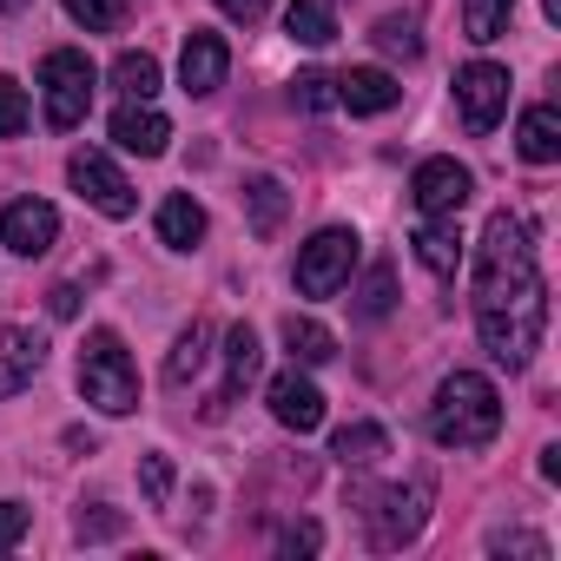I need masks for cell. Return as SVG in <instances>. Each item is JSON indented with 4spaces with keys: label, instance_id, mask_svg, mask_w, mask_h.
Wrapping results in <instances>:
<instances>
[{
    "label": "cell",
    "instance_id": "28",
    "mask_svg": "<svg viewBox=\"0 0 561 561\" xmlns=\"http://www.w3.org/2000/svg\"><path fill=\"white\" fill-rule=\"evenodd\" d=\"M27 119H34V106H27L21 80H14V73H0V139H21Z\"/></svg>",
    "mask_w": 561,
    "mask_h": 561
},
{
    "label": "cell",
    "instance_id": "20",
    "mask_svg": "<svg viewBox=\"0 0 561 561\" xmlns=\"http://www.w3.org/2000/svg\"><path fill=\"white\" fill-rule=\"evenodd\" d=\"M331 456H337L344 469H364V462L390 456V430H383V423H351V430L331 436Z\"/></svg>",
    "mask_w": 561,
    "mask_h": 561
},
{
    "label": "cell",
    "instance_id": "7",
    "mask_svg": "<svg viewBox=\"0 0 561 561\" xmlns=\"http://www.w3.org/2000/svg\"><path fill=\"white\" fill-rule=\"evenodd\" d=\"M67 179H73V192H80L93 211H106V218H133V211H139V192H133V179H126V172H119L106 152H93V146L67 159Z\"/></svg>",
    "mask_w": 561,
    "mask_h": 561
},
{
    "label": "cell",
    "instance_id": "1",
    "mask_svg": "<svg viewBox=\"0 0 561 561\" xmlns=\"http://www.w3.org/2000/svg\"><path fill=\"white\" fill-rule=\"evenodd\" d=\"M476 331L502 370H528L548 331V285L515 211H489L476 244Z\"/></svg>",
    "mask_w": 561,
    "mask_h": 561
},
{
    "label": "cell",
    "instance_id": "6",
    "mask_svg": "<svg viewBox=\"0 0 561 561\" xmlns=\"http://www.w3.org/2000/svg\"><path fill=\"white\" fill-rule=\"evenodd\" d=\"M430 476H416V482H397V489H377V495H364V522H370V541L377 548H403V541H416L423 535V522H430Z\"/></svg>",
    "mask_w": 561,
    "mask_h": 561
},
{
    "label": "cell",
    "instance_id": "40",
    "mask_svg": "<svg viewBox=\"0 0 561 561\" xmlns=\"http://www.w3.org/2000/svg\"><path fill=\"white\" fill-rule=\"evenodd\" d=\"M27 8V0H0V14H21Z\"/></svg>",
    "mask_w": 561,
    "mask_h": 561
},
{
    "label": "cell",
    "instance_id": "12",
    "mask_svg": "<svg viewBox=\"0 0 561 561\" xmlns=\"http://www.w3.org/2000/svg\"><path fill=\"white\" fill-rule=\"evenodd\" d=\"M225 73H231V47L218 34H205V27H192L185 34V54H179V87L205 100V93L225 87Z\"/></svg>",
    "mask_w": 561,
    "mask_h": 561
},
{
    "label": "cell",
    "instance_id": "10",
    "mask_svg": "<svg viewBox=\"0 0 561 561\" xmlns=\"http://www.w3.org/2000/svg\"><path fill=\"white\" fill-rule=\"evenodd\" d=\"M469 192H476V179H469V165H456V159H423V165L410 172V198H416V211H423V218L462 211V205H469Z\"/></svg>",
    "mask_w": 561,
    "mask_h": 561
},
{
    "label": "cell",
    "instance_id": "37",
    "mask_svg": "<svg viewBox=\"0 0 561 561\" xmlns=\"http://www.w3.org/2000/svg\"><path fill=\"white\" fill-rule=\"evenodd\" d=\"M211 8H225L231 21H244V27H251V21L264 14V0H211Z\"/></svg>",
    "mask_w": 561,
    "mask_h": 561
},
{
    "label": "cell",
    "instance_id": "14",
    "mask_svg": "<svg viewBox=\"0 0 561 561\" xmlns=\"http://www.w3.org/2000/svg\"><path fill=\"white\" fill-rule=\"evenodd\" d=\"M41 364H47V344H41L34 331H21V324H0V397L27 390V383L41 377Z\"/></svg>",
    "mask_w": 561,
    "mask_h": 561
},
{
    "label": "cell",
    "instance_id": "16",
    "mask_svg": "<svg viewBox=\"0 0 561 561\" xmlns=\"http://www.w3.org/2000/svg\"><path fill=\"white\" fill-rule=\"evenodd\" d=\"M416 264L436 271V277H456V264H462V225H456V211L423 218V231H416Z\"/></svg>",
    "mask_w": 561,
    "mask_h": 561
},
{
    "label": "cell",
    "instance_id": "2",
    "mask_svg": "<svg viewBox=\"0 0 561 561\" xmlns=\"http://www.w3.org/2000/svg\"><path fill=\"white\" fill-rule=\"evenodd\" d=\"M495 430H502V397H495V383L476 377V370L443 377V390H436V403H430V436H436L443 449H482V443H495Z\"/></svg>",
    "mask_w": 561,
    "mask_h": 561
},
{
    "label": "cell",
    "instance_id": "23",
    "mask_svg": "<svg viewBox=\"0 0 561 561\" xmlns=\"http://www.w3.org/2000/svg\"><path fill=\"white\" fill-rule=\"evenodd\" d=\"M508 14H515V0H462V34L476 47H489L508 34Z\"/></svg>",
    "mask_w": 561,
    "mask_h": 561
},
{
    "label": "cell",
    "instance_id": "26",
    "mask_svg": "<svg viewBox=\"0 0 561 561\" xmlns=\"http://www.w3.org/2000/svg\"><path fill=\"white\" fill-rule=\"evenodd\" d=\"M205 324H192V331H179V344H172V357H165V383H192L198 370H205Z\"/></svg>",
    "mask_w": 561,
    "mask_h": 561
},
{
    "label": "cell",
    "instance_id": "24",
    "mask_svg": "<svg viewBox=\"0 0 561 561\" xmlns=\"http://www.w3.org/2000/svg\"><path fill=\"white\" fill-rule=\"evenodd\" d=\"M244 211H251V231L271 238L277 225H285V185H277V179H251L244 185Z\"/></svg>",
    "mask_w": 561,
    "mask_h": 561
},
{
    "label": "cell",
    "instance_id": "33",
    "mask_svg": "<svg viewBox=\"0 0 561 561\" xmlns=\"http://www.w3.org/2000/svg\"><path fill=\"white\" fill-rule=\"evenodd\" d=\"M318 541H324L318 522H291L285 535H277V554H318Z\"/></svg>",
    "mask_w": 561,
    "mask_h": 561
},
{
    "label": "cell",
    "instance_id": "3",
    "mask_svg": "<svg viewBox=\"0 0 561 561\" xmlns=\"http://www.w3.org/2000/svg\"><path fill=\"white\" fill-rule=\"evenodd\" d=\"M80 390L93 410L106 416H133L139 410V370L119 344V331H87V351H80Z\"/></svg>",
    "mask_w": 561,
    "mask_h": 561
},
{
    "label": "cell",
    "instance_id": "36",
    "mask_svg": "<svg viewBox=\"0 0 561 561\" xmlns=\"http://www.w3.org/2000/svg\"><path fill=\"white\" fill-rule=\"evenodd\" d=\"M47 311H54V318H80V291H73V285H54V291H47Z\"/></svg>",
    "mask_w": 561,
    "mask_h": 561
},
{
    "label": "cell",
    "instance_id": "4",
    "mask_svg": "<svg viewBox=\"0 0 561 561\" xmlns=\"http://www.w3.org/2000/svg\"><path fill=\"white\" fill-rule=\"evenodd\" d=\"M357 251H364V238L351 225H324L311 244H298V291L305 298H337L357 271Z\"/></svg>",
    "mask_w": 561,
    "mask_h": 561
},
{
    "label": "cell",
    "instance_id": "5",
    "mask_svg": "<svg viewBox=\"0 0 561 561\" xmlns=\"http://www.w3.org/2000/svg\"><path fill=\"white\" fill-rule=\"evenodd\" d=\"M41 93H47V126L54 133H73L93 106V60L80 47H54L41 60Z\"/></svg>",
    "mask_w": 561,
    "mask_h": 561
},
{
    "label": "cell",
    "instance_id": "27",
    "mask_svg": "<svg viewBox=\"0 0 561 561\" xmlns=\"http://www.w3.org/2000/svg\"><path fill=\"white\" fill-rule=\"evenodd\" d=\"M390 305H397V271H390V264H370L364 291H357V318L377 324V318H390Z\"/></svg>",
    "mask_w": 561,
    "mask_h": 561
},
{
    "label": "cell",
    "instance_id": "39",
    "mask_svg": "<svg viewBox=\"0 0 561 561\" xmlns=\"http://www.w3.org/2000/svg\"><path fill=\"white\" fill-rule=\"evenodd\" d=\"M541 476H548V482H561V449H554V443L541 449Z\"/></svg>",
    "mask_w": 561,
    "mask_h": 561
},
{
    "label": "cell",
    "instance_id": "38",
    "mask_svg": "<svg viewBox=\"0 0 561 561\" xmlns=\"http://www.w3.org/2000/svg\"><path fill=\"white\" fill-rule=\"evenodd\" d=\"M113 528H119L113 515H80V535H113Z\"/></svg>",
    "mask_w": 561,
    "mask_h": 561
},
{
    "label": "cell",
    "instance_id": "34",
    "mask_svg": "<svg viewBox=\"0 0 561 561\" xmlns=\"http://www.w3.org/2000/svg\"><path fill=\"white\" fill-rule=\"evenodd\" d=\"M27 541V508L21 502H0V554Z\"/></svg>",
    "mask_w": 561,
    "mask_h": 561
},
{
    "label": "cell",
    "instance_id": "22",
    "mask_svg": "<svg viewBox=\"0 0 561 561\" xmlns=\"http://www.w3.org/2000/svg\"><path fill=\"white\" fill-rule=\"evenodd\" d=\"M285 34L305 41V47H331L337 41V14L324 8V0H291V8H285Z\"/></svg>",
    "mask_w": 561,
    "mask_h": 561
},
{
    "label": "cell",
    "instance_id": "15",
    "mask_svg": "<svg viewBox=\"0 0 561 561\" xmlns=\"http://www.w3.org/2000/svg\"><path fill=\"white\" fill-rule=\"evenodd\" d=\"M403 100V87L383 73V67H351L344 80H337V106H351L357 119H370V113H390Z\"/></svg>",
    "mask_w": 561,
    "mask_h": 561
},
{
    "label": "cell",
    "instance_id": "13",
    "mask_svg": "<svg viewBox=\"0 0 561 561\" xmlns=\"http://www.w3.org/2000/svg\"><path fill=\"white\" fill-rule=\"evenodd\" d=\"M113 146H119V152H139V159H159V152L172 146V119L152 113V100H126V106L113 113Z\"/></svg>",
    "mask_w": 561,
    "mask_h": 561
},
{
    "label": "cell",
    "instance_id": "41",
    "mask_svg": "<svg viewBox=\"0 0 561 561\" xmlns=\"http://www.w3.org/2000/svg\"><path fill=\"white\" fill-rule=\"evenodd\" d=\"M541 8H548V21H561V0H541Z\"/></svg>",
    "mask_w": 561,
    "mask_h": 561
},
{
    "label": "cell",
    "instance_id": "11",
    "mask_svg": "<svg viewBox=\"0 0 561 561\" xmlns=\"http://www.w3.org/2000/svg\"><path fill=\"white\" fill-rule=\"evenodd\" d=\"M264 397H271V416L285 423V430H298V436L324 430V390H318V383H311L298 364H291V370H277Z\"/></svg>",
    "mask_w": 561,
    "mask_h": 561
},
{
    "label": "cell",
    "instance_id": "29",
    "mask_svg": "<svg viewBox=\"0 0 561 561\" xmlns=\"http://www.w3.org/2000/svg\"><path fill=\"white\" fill-rule=\"evenodd\" d=\"M60 8L87 27V34H113L126 21V0H60Z\"/></svg>",
    "mask_w": 561,
    "mask_h": 561
},
{
    "label": "cell",
    "instance_id": "35",
    "mask_svg": "<svg viewBox=\"0 0 561 561\" xmlns=\"http://www.w3.org/2000/svg\"><path fill=\"white\" fill-rule=\"evenodd\" d=\"M489 548H495V554H528V561H548V541H541V535H495Z\"/></svg>",
    "mask_w": 561,
    "mask_h": 561
},
{
    "label": "cell",
    "instance_id": "25",
    "mask_svg": "<svg viewBox=\"0 0 561 561\" xmlns=\"http://www.w3.org/2000/svg\"><path fill=\"white\" fill-rule=\"evenodd\" d=\"M113 87H119L126 100H152V93H159V60H152V54H119V60H113Z\"/></svg>",
    "mask_w": 561,
    "mask_h": 561
},
{
    "label": "cell",
    "instance_id": "17",
    "mask_svg": "<svg viewBox=\"0 0 561 561\" xmlns=\"http://www.w3.org/2000/svg\"><path fill=\"white\" fill-rule=\"evenodd\" d=\"M515 152L528 165H554L561 159V113L554 106H528L522 126H515Z\"/></svg>",
    "mask_w": 561,
    "mask_h": 561
},
{
    "label": "cell",
    "instance_id": "31",
    "mask_svg": "<svg viewBox=\"0 0 561 561\" xmlns=\"http://www.w3.org/2000/svg\"><path fill=\"white\" fill-rule=\"evenodd\" d=\"M291 100H298L305 113H324V106H337V80H331V73H298V80H291Z\"/></svg>",
    "mask_w": 561,
    "mask_h": 561
},
{
    "label": "cell",
    "instance_id": "30",
    "mask_svg": "<svg viewBox=\"0 0 561 561\" xmlns=\"http://www.w3.org/2000/svg\"><path fill=\"white\" fill-rule=\"evenodd\" d=\"M377 47H383V54H403V60H416V54H423V41H416V21H403V14H383V21H377Z\"/></svg>",
    "mask_w": 561,
    "mask_h": 561
},
{
    "label": "cell",
    "instance_id": "8",
    "mask_svg": "<svg viewBox=\"0 0 561 561\" xmlns=\"http://www.w3.org/2000/svg\"><path fill=\"white\" fill-rule=\"evenodd\" d=\"M456 106H462V126H469L476 139L495 133L502 113H508V67H495V60H469V67L456 73Z\"/></svg>",
    "mask_w": 561,
    "mask_h": 561
},
{
    "label": "cell",
    "instance_id": "18",
    "mask_svg": "<svg viewBox=\"0 0 561 561\" xmlns=\"http://www.w3.org/2000/svg\"><path fill=\"white\" fill-rule=\"evenodd\" d=\"M257 364H264L257 331H251V324H231V331H225V390H218V403H211V410H225V403L257 377Z\"/></svg>",
    "mask_w": 561,
    "mask_h": 561
},
{
    "label": "cell",
    "instance_id": "19",
    "mask_svg": "<svg viewBox=\"0 0 561 561\" xmlns=\"http://www.w3.org/2000/svg\"><path fill=\"white\" fill-rule=\"evenodd\" d=\"M205 238V205L192 198V192H172L165 205H159V244H172V251H192Z\"/></svg>",
    "mask_w": 561,
    "mask_h": 561
},
{
    "label": "cell",
    "instance_id": "21",
    "mask_svg": "<svg viewBox=\"0 0 561 561\" xmlns=\"http://www.w3.org/2000/svg\"><path fill=\"white\" fill-rule=\"evenodd\" d=\"M285 351H291L298 370H311V364H331L337 357V337L324 324H311V318H285Z\"/></svg>",
    "mask_w": 561,
    "mask_h": 561
},
{
    "label": "cell",
    "instance_id": "9",
    "mask_svg": "<svg viewBox=\"0 0 561 561\" xmlns=\"http://www.w3.org/2000/svg\"><path fill=\"white\" fill-rule=\"evenodd\" d=\"M60 238V211L47 198H14L0 205V244H8L14 257H47Z\"/></svg>",
    "mask_w": 561,
    "mask_h": 561
},
{
    "label": "cell",
    "instance_id": "32",
    "mask_svg": "<svg viewBox=\"0 0 561 561\" xmlns=\"http://www.w3.org/2000/svg\"><path fill=\"white\" fill-rule=\"evenodd\" d=\"M139 482H146V502L165 508V502H172V456H159V449L139 456Z\"/></svg>",
    "mask_w": 561,
    "mask_h": 561
}]
</instances>
